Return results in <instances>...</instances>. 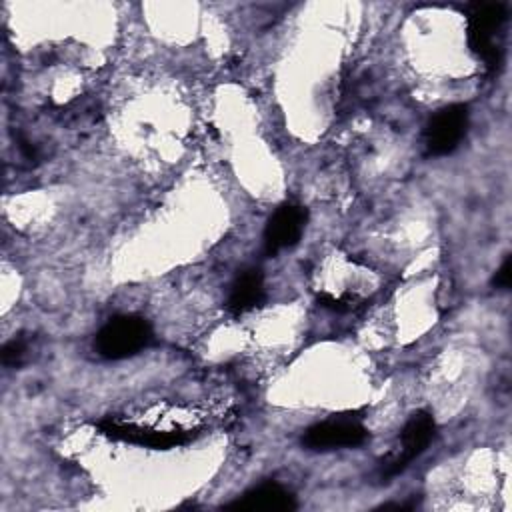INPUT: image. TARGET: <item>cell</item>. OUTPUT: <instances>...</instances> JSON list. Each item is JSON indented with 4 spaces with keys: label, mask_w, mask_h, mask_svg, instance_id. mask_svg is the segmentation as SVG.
Here are the masks:
<instances>
[{
    "label": "cell",
    "mask_w": 512,
    "mask_h": 512,
    "mask_svg": "<svg viewBox=\"0 0 512 512\" xmlns=\"http://www.w3.org/2000/svg\"><path fill=\"white\" fill-rule=\"evenodd\" d=\"M510 280H512V256L508 254V256L504 258V262L500 264V268L496 270V274H494V278H492V286H494V288H500V290H508Z\"/></svg>",
    "instance_id": "cell-11"
},
{
    "label": "cell",
    "mask_w": 512,
    "mask_h": 512,
    "mask_svg": "<svg viewBox=\"0 0 512 512\" xmlns=\"http://www.w3.org/2000/svg\"><path fill=\"white\" fill-rule=\"evenodd\" d=\"M308 222V210L294 202L280 204L264 226V252L276 256L278 252L292 248L302 238Z\"/></svg>",
    "instance_id": "cell-6"
},
{
    "label": "cell",
    "mask_w": 512,
    "mask_h": 512,
    "mask_svg": "<svg viewBox=\"0 0 512 512\" xmlns=\"http://www.w3.org/2000/svg\"><path fill=\"white\" fill-rule=\"evenodd\" d=\"M152 340L154 332L146 318L138 314H120L110 318L96 332L94 348L106 360H124L148 348Z\"/></svg>",
    "instance_id": "cell-1"
},
{
    "label": "cell",
    "mask_w": 512,
    "mask_h": 512,
    "mask_svg": "<svg viewBox=\"0 0 512 512\" xmlns=\"http://www.w3.org/2000/svg\"><path fill=\"white\" fill-rule=\"evenodd\" d=\"M368 440V430L356 418H328L310 426L302 434V446L308 450L324 452L338 448H356Z\"/></svg>",
    "instance_id": "cell-5"
},
{
    "label": "cell",
    "mask_w": 512,
    "mask_h": 512,
    "mask_svg": "<svg viewBox=\"0 0 512 512\" xmlns=\"http://www.w3.org/2000/svg\"><path fill=\"white\" fill-rule=\"evenodd\" d=\"M506 24L504 4H474L466 18L468 46L484 62L490 72H496L502 64V30Z\"/></svg>",
    "instance_id": "cell-2"
},
{
    "label": "cell",
    "mask_w": 512,
    "mask_h": 512,
    "mask_svg": "<svg viewBox=\"0 0 512 512\" xmlns=\"http://www.w3.org/2000/svg\"><path fill=\"white\" fill-rule=\"evenodd\" d=\"M266 298V290H264V274L258 268H248L242 270L232 288H230V296H228V310L236 316L246 314L250 310H254L256 306H260Z\"/></svg>",
    "instance_id": "cell-9"
},
{
    "label": "cell",
    "mask_w": 512,
    "mask_h": 512,
    "mask_svg": "<svg viewBox=\"0 0 512 512\" xmlns=\"http://www.w3.org/2000/svg\"><path fill=\"white\" fill-rule=\"evenodd\" d=\"M98 428L102 430V434L114 438V440H124V442H132V444H142V446H150L156 450H166L178 444H186L192 436L188 432L182 430H146V428H138L132 424H120L116 420H102L98 422Z\"/></svg>",
    "instance_id": "cell-7"
},
{
    "label": "cell",
    "mask_w": 512,
    "mask_h": 512,
    "mask_svg": "<svg viewBox=\"0 0 512 512\" xmlns=\"http://www.w3.org/2000/svg\"><path fill=\"white\" fill-rule=\"evenodd\" d=\"M434 434H436V422L430 412L416 410L414 414H410V418L406 420L400 432L396 450H392L380 464V470H378L380 480H390L400 472H404L408 464L428 448Z\"/></svg>",
    "instance_id": "cell-3"
},
{
    "label": "cell",
    "mask_w": 512,
    "mask_h": 512,
    "mask_svg": "<svg viewBox=\"0 0 512 512\" xmlns=\"http://www.w3.org/2000/svg\"><path fill=\"white\" fill-rule=\"evenodd\" d=\"M26 352H28V340L24 336H14L2 348V364L18 368L26 360Z\"/></svg>",
    "instance_id": "cell-10"
},
{
    "label": "cell",
    "mask_w": 512,
    "mask_h": 512,
    "mask_svg": "<svg viewBox=\"0 0 512 512\" xmlns=\"http://www.w3.org/2000/svg\"><path fill=\"white\" fill-rule=\"evenodd\" d=\"M296 498L294 494L278 482H262L244 494H240L234 502L226 504L232 510H272V512H288L294 510Z\"/></svg>",
    "instance_id": "cell-8"
},
{
    "label": "cell",
    "mask_w": 512,
    "mask_h": 512,
    "mask_svg": "<svg viewBox=\"0 0 512 512\" xmlns=\"http://www.w3.org/2000/svg\"><path fill=\"white\" fill-rule=\"evenodd\" d=\"M470 112L466 104H448L440 108L426 124L424 144L428 156H446L454 152L468 132Z\"/></svg>",
    "instance_id": "cell-4"
}]
</instances>
